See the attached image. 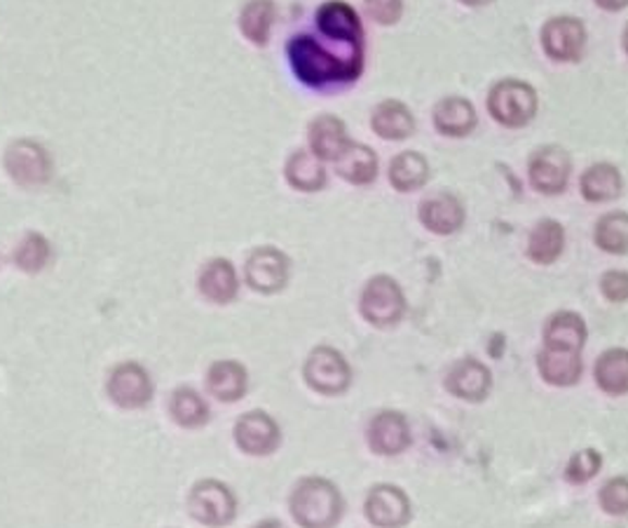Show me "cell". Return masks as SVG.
<instances>
[{
    "mask_svg": "<svg viewBox=\"0 0 628 528\" xmlns=\"http://www.w3.org/2000/svg\"><path fill=\"white\" fill-rule=\"evenodd\" d=\"M289 57L293 73L312 87L354 81L361 73V67H364V61H342L328 55L322 45L310 36L293 38L289 45Z\"/></svg>",
    "mask_w": 628,
    "mask_h": 528,
    "instance_id": "obj_1",
    "label": "cell"
},
{
    "mask_svg": "<svg viewBox=\"0 0 628 528\" xmlns=\"http://www.w3.org/2000/svg\"><path fill=\"white\" fill-rule=\"evenodd\" d=\"M291 515L303 528H334L342 517V495L322 477H307L291 493Z\"/></svg>",
    "mask_w": 628,
    "mask_h": 528,
    "instance_id": "obj_2",
    "label": "cell"
},
{
    "mask_svg": "<svg viewBox=\"0 0 628 528\" xmlns=\"http://www.w3.org/2000/svg\"><path fill=\"white\" fill-rule=\"evenodd\" d=\"M540 99L538 92L526 81L505 77L488 92V113L502 128H526L538 116Z\"/></svg>",
    "mask_w": 628,
    "mask_h": 528,
    "instance_id": "obj_3",
    "label": "cell"
},
{
    "mask_svg": "<svg viewBox=\"0 0 628 528\" xmlns=\"http://www.w3.org/2000/svg\"><path fill=\"white\" fill-rule=\"evenodd\" d=\"M361 315L373 327H395L406 315L403 289L395 277L375 275L361 291Z\"/></svg>",
    "mask_w": 628,
    "mask_h": 528,
    "instance_id": "obj_4",
    "label": "cell"
},
{
    "mask_svg": "<svg viewBox=\"0 0 628 528\" xmlns=\"http://www.w3.org/2000/svg\"><path fill=\"white\" fill-rule=\"evenodd\" d=\"M188 509L191 515L209 528H224L228 526L234 515H238V499L230 491V487L221 484L216 479L197 481L188 499Z\"/></svg>",
    "mask_w": 628,
    "mask_h": 528,
    "instance_id": "obj_5",
    "label": "cell"
},
{
    "mask_svg": "<svg viewBox=\"0 0 628 528\" xmlns=\"http://www.w3.org/2000/svg\"><path fill=\"white\" fill-rule=\"evenodd\" d=\"M303 374L307 385L319 395H340L352 383V369L348 360L328 346L314 348L310 352Z\"/></svg>",
    "mask_w": 628,
    "mask_h": 528,
    "instance_id": "obj_6",
    "label": "cell"
},
{
    "mask_svg": "<svg viewBox=\"0 0 628 528\" xmlns=\"http://www.w3.org/2000/svg\"><path fill=\"white\" fill-rule=\"evenodd\" d=\"M572 175V160L560 146H542L530 155L528 177L532 189L544 195H558L568 189Z\"/></svg>",
    "mask_w": 628,
    "mask_h": 528,
    "instance_id": "obj_7",
    "label": "cell"
},
{
    "mask_svg": "<svg viewBox=\"0 0 628 528\" xmlns=\"http://www.w3.org/2000/svg\"><path fill=\"white\" fill-rule=\"evenodd\" d=\"M542 50L554 61H579L587 48V26L577 17H552L542 26Z\"/></svg>",
    "mask_w": 628,
    "mask_h": 528,
    "instance_id": "obj_8",
    "label": "cell"
},
{
    "mask_svg": "<svg viewBox=\"0 0 628 528\" xmlns=\"http://www.w3.org/2000/svg\"><path fill=\"white\" fill-rule=\"evenodd\" d=\"M108 397H111L120 409H141L146 407L153 397V383L148 371L136 362L118 364L108 379Z\"/></svg>",
    "mask_w": 628,
    "mask_h": 528,
    "instance_id": "obj_9",
    "label": "cell"
},
{
    "mask_svg": "<svg viewBox=\"0 0 628 528\" xmlns=\"http://www.w3.org/2000/svg\"><path fill=\"white\" fill-rule=\"evenodd\" d=\"M234 442L249 456H270L281 442V432L265 411H249L234 423Z\"/></svg>",
    "mask_w": 628,
    "mask_h": 528,
    "instance_id": "obj_10",
    "label": "cell"
},
{
    "mask_svg": "<svg viewBox=\"0 0 628 528\" xmlns=\"http://www.w3.org/2000/svg\"><path fill=\"white\" fill-rule=\"evenodd\" d=\"M418 214L420 224L436 232V236H452L464 226L467 219L464 202L450 191H438L422 200Z\"/></svg>",
    "mask_w": 628,
    "mask_h": 528,
    "instance_id": "obj_11",
    "label": "cell"
},
{
    "mask_svg": "<svg viewBox=\"0 0 628 528\" xmlns=\"http://www.w3.org/2000/svg\"><path fill=\"white\" fill-rule=\"evenodd\" d=\"M246 283L261 293L281 291L289 283V259L275 247H261L246 261Z\"/></svg>",
    "mask_w": 628,
    "mask_h": 528,
    "instance_id": "obj_12",
    "label": "cell"
},
{
    "mask_svg": "<svg viewBox=\"0 0 628 528\" xmlns=\"http://www.w3.org/2000/svg\"><path fill=\"white\" fill-rule=\"evenodd\" d=\"M366 517L378 528H401L411 519V501L399 487L378 484L366 499Z\"/></svg>",
    "mask_w": 628,
    "mask_h": 528,
    "instance_id": "obj_13",
    "label": "cell"
},
{
    "mask_svg": "<svg viewBox=\"0 0 628 528\" xmlns=\"http://www.w3.org/2000/svg\"><path fill=\"white\" fill-rule=\"evenodd\" d=\"M448 393L467 401H481L488 397L493 387V374L483 362L474 357H464V360L455 362L446 376Z\"/></svg>",
    "mask_w": 628,
    "mask_h": 528,
    "instance_id": "obj_14",
    "label": "cell"
},
{
    "mask_svg": "<svg viewBox=\"0 0 628 528\" xmlns=\"http://www.w3.org/2000/svg\"><path fill=\"white\" fill-rule=\"evenodd\" d=\"M8 172L10 177L22 185H38L50 179V158L43 146L34 142H17L8 151Z\"/></svg>",
    "mask_w": 628,
    "mask_h": 528,
    "instance_id": "obj_15",
    "label": "cell"
},
{
    "mask_svg": "<svg viewBox=\"0 0 628 528\" xmlns=\"http://www.w3.org/2000/svg\"><path fill=\"white\" fill-rule=\"evenodd\" d=\"M411 444V428L403 413L381 411L369 425V446L378 456H397Z\"/></svg>",
    "mask_w": 628,
    "mask_h": 528,
    "instance_id": "obj_16",
    "label": "cell"
},
{
    "mask_svg": "<svg viewBox=\"0 0 628 528\" xmlns=\"http://www.w3.org/2000/svg\"><path fill=\"white\" fill-rule=\"evenodd\" d=\"M317 26L322 28L324 36L336 38L340 43H350L352 48H361L364 31H361L359 14L348 3H342V0H331V3H324L319 8Z\"/></svg>",
    "mask_w": 628,
    "mask_h": 528,
    "instance_id": "obj_17",
    "label": "cell"
},
{
    "mask_svg": "<svg viewBox=\"0 0 628 528\" xmlns=\"http://www.w3.org/2000/svg\"><path fill=\"white\" fill-rule=\"evenodd\" d=\"M587 322L582 315L563 310L548 317L544 327V348L548 350H563V352H582L587 344Z\"/></svg>",
    "mask_w": 628,
    "mask_h": 528,
    "instance_id": "obj_18",
    "label": "cell"
},
{
    "mask_svg": "<svg viewBox=\"0 0 628 528\" xmlns=\"http://www.w3.org/2000/svg\"><path fill=\"white\" fill-rule=\"evenodd\" d=\"M350 136L345 122L336 116H319L310 125V146L319 160L338 163L340 155L350 148Z\"/></svg>",
    "mask_w": 628,
    "mask_h": 528,
    "instance_id": "obj_19",
    "label": "cell"
},
{
    "mask_svg": "<svg viewBox=\"0 0 628 528\" xmlns=\"http://www.w3.org/2000/svg\"><path fill=\"white\" fill-rule=\"evenodd\" d=\"M479 122L476 108L464 97H446L434 106V128L444 136L460 139L474 132Z\"/></svg>",
    "mask_w": 628,
    "mask_h": 528,
    "instance_id": "obj_20",
    "label": "cell"
},
{
    "mask_svg": "<svg viewBox=\"0 0 628 528\" xmlns=\"http://www.w3.org/2000/svg\"><path fill=\"white\" fill-rule=\"evenodd\" d=\"M371 128L381 139H389V142H401L415 132V116L399 99H385L373 108Z\"/></svg>",
    "mask_w": 628,
    "mask_h": 528,
    "instance_id": "obj_21",
    "label": "cell"
},
{
    "mask_svg": "<svg viewBox=\"0 0 628 528\" xmlns=\"http://www.w3.org/2000/svg\"><path fill=\"white\" fill-rule=\"evenodd\" d=\"M624 189L621 172L609 163H595L591 165L587 172L579 179V191L587 202L593 205H601V202L617 200Z\"/></svg>",
    "mask_w": 628,
    "mask_h": 528,
    "instance_id": "obj_22",
    "label": "cell"
},
{
    "mask_svg": "<svg viewBox=\"0 0 628 528\" xmlns=\"http://www.w3.org/2000/svg\"><path fill=\"white\" fill-rule=\"evenodd\" d=\"M200 291L212 303H230L238 297V273L226 259L209 261L200 273Z\"/></svg>",
    "mask_w": 628,
    "mask_h": 528,
    "instance_id": "obj_23",
    "label": "cell"
},
{
    "mask_svg": "<svg viewBox=\"0 0 628 528\" xmlns=\"http://www.w3.org/2000/svg\"><path fill=\"white\" fill-rule=\"evenodd\" d=\"M430 179V163L418 151H403L389 163V183L399 193H411L422 189Z\"/></svg>",
    "mask_w": 628,
    "mask_h": 528,
    "instance_id": "obj_24",
    "label": "cell"
},
{
    "mask_svg": "<svg viewBox=\"0 0 628 528\" xmlns=\"http://www.w3.org/2000/svg\"><path fill=\"white\" fill-rule=\"evenodd\" d=\"M540 374L548 385L568 387L582 379V357L579 352H563V350H548L544 348L538 357Z\"/></svg>",
    "mask_w": 628,
    "mask_h": 528,
    "instance_id": "obj_25",
    "label": "cell"
},
{
    "mask_svg": "<svg viewBox=\"0 0 628 528\" xmlns=\"http://www.w3.org/2000/svg\"><path fill=\"white\" fill-rule=\"evenodd\" d=\"M593 376L603 393L612 397L628 395V350L624 348L605 350L599 357V362H595Z\"/></svg>",
    "mask_w": 628,
    "mask_h": 528,
    "instance_id": "obj_26",
    "label": "cell"
},
{
    "mask_svg": "<svg viewBox=\"0 0 628 528\" xmlns=\"http://www.w3.org/2000/svg\"><path fill=\"white\" fill-rule=\"evenodd\" d=\"M246 369L240 362H232V360H224V362H216L212 364L209 374H207V387L209 393L221 399V401H238L244 397L246 393Z\"/></svg>",
    "mask_w": 628,
    "mask_h": 528,
    "instance_id": "obj_27",
    "label": "cell"
},
{
    "mask_svg": "<svg viewBox=\"0 0 628 528\" xmlns=\"http://www.w3.org/2000/svg\"><path fill=\"white\" fill-rule=\"evenodd\" d=\"M565 247V230L554 219H542L530 232L528 240V256L540 263V266H552L563 254Z\"/></svg>",
    "mask_w": 628,
    "mask_h": 528,
    "instance_id": "obj_28",
    "label": "cell"
},
{
    "mask_svg": "<svg viewBox=\"0 0 628 528\" xmlns=\"http://www.w3.org/2000/svg\"><path fill=\"white\" fill-rule=\"evenodd\" d=\"M336 165L338 175L354 185H366L378 177V155L364 144H350Z\"/></svg>",
    "mask_w": 628,
    "mask_h": 528,
    "instance_id": "obj_29",
    "label": "cell"
},
{
    "mask_svg": "<svg viewBox=\"0 0 628 528\" xmlns=\"http://www.w3.org/2000/svg\"><path fill=\"white\" fill-rule=\"evenodd\" d=\"M287 179L293 189L314 193L322 191L326 185V169L322 167L319 158L314 153L295 151L287 165Z\"/></svg>",
    "mask_w": 628,
    "mask_h": 528,
    "instance_id": "obj_30",
    "label": "cell"
},
{
    "mask_svg": "<svg viewBox=\"0 0 628 528\" xmlns=\"http://www.w3.org/2000/svg\"><path fill=\"white\" fill-rule=\"evenodd\" d=\"M595 244L607 254H628V214L626 212H609L603 214L593 232Z\"/></svg>",
    "mask_w": 628,
    "mask_h": 528,
    "instance_id": "obj_31",
    "label": "cell"
},
{
    "mask_svg": "<svg viewBox=\"0 0 628 528\" xmlns=\"http://www.w3.org/2000/svg\"><path fill=\"white\" fill-rule=\"evenodd\" d=\"M169 411L181 428H200L209 421L207 401H204L193 387H179V391L171 395Z\"/></svg>",
    "mask_w": 628,
    "mask_h": 528,
    "instance_id": "obj_32",
    "label": "cell"
},
{
    "mask_svg": "<svg viewBox=\"0 0 628 528\" xmlns=\"http://www.w3.org/2000/svg\"><path fill=\"white\" fill-rule=\"evenodd\" d=\"M275 3L273 0H251V3L242 10V31L244 36L256 43V45H265L270 38V28L275 22Z\"/></svg>",
    "mask_w": 628,
    "mask_h": 528,
    "instance_id": "obj_33",
    "label": "cell"
},
{
    "mask_svg": "<svg viewBox=\"0 0 628 528\" xmlns=\"http://www.w3.org/2000/svg\"><path fill=\"white\" fill-rule=\"evenodd\" d=\"M14 261L17 266L26 273H38L47 266L50 261V244L38 232H28V236L22 240L17 254H14Z\"/></svg>",
    "mask_w": 628,
    "mask_h": 528,
    "instance_id": "obj_34",
    "label": "cell"
},
{
    "mask_svg": "<svg viewBox=\"0 0 628 528\" xmlns=\"http://www.w3.org/2000/svg\"><path fill=\"white\" fill-rule=\"evenodd\" d=\"M601 465H603L601 454L595 452V448H584V452H579L570 458L565 477H568V481H572V484H587L589 479L599 475Z\"/></svg>",
    "mask_w": 628,
    "mask_h": 528,
    "instance_id": "obj_35",
    "label": "cell"
},
{
    "mask_svg": "<svg viewBox=\"0 0 628 528\" xmlns=\"http://www.w3.org/2000/svg\"><path fill=\"white\" fill-rule=\"evenodd\" d=\"M601 507L607 512V515H615V517L628 515V479L626 477L609 479L601 489Z\"/></svg>",
    "mask_w": 628,
    "mask_h": 528,
    "instance_id": "obj_36",
    "label": "cell"
},
{
    "mask_svg": "<svg viewBox=\"0 0 628 528\" xmlns=\"http://www.w3.org/2000/svg\"><path fill=\"white\" fill-rule=\"evenodd\" d=\"M373 22L381 26H395L403 14V0H364Z\"/></svg>",
    "mask_w": 628,
    "mask_h": 528,
    "instance_id": "obj_37",
    "label": "cell"
},
{
    "mask_svg": "<svg viewBox=\"0 0 628 528\" xmlns=\"http://www.w3.org/2000/svg\"><path fill=\"white\" fill-rule=\"evenodd\" d=\"M603 297L612 303L628 301V273L626 271H607L601 277Z\"/></svg>",
    "mask_w": 628,
    "mask_h": 528,
    "instance_id": "obj_38",
    "label": "cell"
},
{
    "mask_svg": "<svg viewBox=\"0 0 628 528\" xmlns=\"http://www.w3.org/2000/svg\"><path fill=\"white\" fill-rule=\"evenodd\" d=\"M595 5L607 12H619L628 8V0H595Z\"/></svg>",
    "mask_w": 628,
    "mask_h": 528,
    "instance_id": "obj_39",
    "label": "cell"
},
{
    "mask_svg": "<svg viewBox=\"0 0 628 528\" xmlns=\"http://www.w3.org/2000/svg\"><path fill=\"white\" fill-rule=\"evenodd\" d=\"M254 528H287V526H285V524H281V521H275V519H265V521L256 524Z\"/></svg>",
    "mask_w": 628,
    "mask_h": 528,
    "instance_id": "obj_40",
    "label": "cell"
},
{
    "mask_svg": "<svg viewBox=\"0 0 628 528\" xmlns=\"http://www.w3.org/2000/svg\"><path fill=\"white\" fill-rule=\"evenodd\" d=\"M462 5H469V8H481V5H491L493 0H460Z\"/></svg>",
    "mask_w": 628,
    "mask_h": 528,
    "instance_id": "obj_41",
    "label": "cell"
},
{
    "mask_svg": "<svg viewBox=\"0 0 628 528\" xmlns=\"http://www.w3.org/2000/svg\"><path fill=\"white\" fill-rule=\"evenodd\" d=\"M621 43H624V52L628 55V24H626V28H624V36H621Z\"/></svg>",
    "mask_w": 628,
    "mask_h": 528,
    "instance_id": "obj_42",
    "label": "cell"
}]
</instances>
